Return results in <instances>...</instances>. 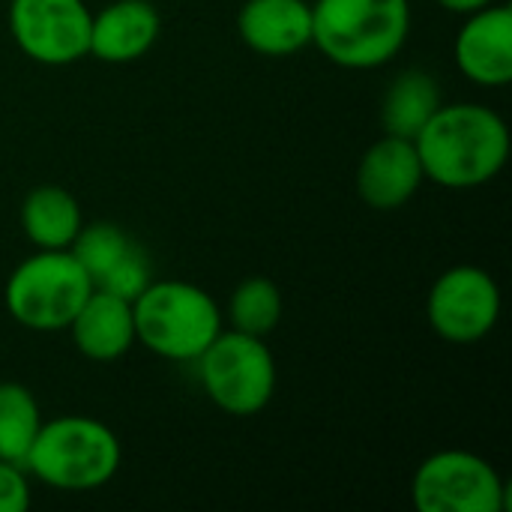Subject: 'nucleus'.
Wrapping results in <instances>:
<instances>
[{
    "mask_svg": "<svg viewBox=\"0 0 512 512\" xmlns=\"http://www.w3.org/2000/svg\"><path fill=\"white\" fill-rule=\"evenodd\" d=\"M441 105L444 102H441L438 81L426 69H405L384 93L381 102L384 132L414 141Z\"/></svg>",
    "mask_w": 512,
    "mask_h": 512,
    "instance_id": "dca6fc26",
    "label": "nucleus"
},
{
    "mask_svg": "<svg viewBox=\"0 0 512 512\" xmlns=\"http://www.w3.org/2000/svg\"><path fill=\"white\" fill-rule=\"evenodd\" d=\"M456 66L480 87H507L512 81V9L483 6L468 12L453 42Z\"/></svg>",
    "mask_w": 512,
    "mask_h": 512,
    "instance_id": "9b49d317",
    "label": "nucleus"
},
{
    "mask_svg": "<svg viewBox=\"0 0 512 512\" xmlns=\"http://www.w3.org/2000/svg\"><path fill=\"white\" fill-rule=\"evenodd\" d=\"M84 219L78 201L60 186H39L21 204L24 237L39 249H69Z\"/></svg>",
    "mask_w": 512,
    "mask_h": 512,
    "instance_id": "f3484780",
    "label": "nucleus"
},
{
    "mask_svg": "<svg viewBox=\"0 0 512 512\" xmlns=\"http://www.w3.org/2000/svg\"><path fill=\"white\" fill-rule=\"evenodd\" d=\"M120 468L117 435L93 420L66 414L39 426L24 471L60 492H90L105 486Z\"/></svg>",
    "mask_w": 512,
    "mask_h": 512,
    "instance_id": "20e7f679",
    "label": "nucleus"
},
{
    "mask_svg": "<svg viewBox=\"0 0 512 512\" xmlns=\"http://www.w3.org/2000/svg\"><path fill=\"white\" fill-rule=\"evenodd\" d=\"M93 282L69 249H39L24 258L6 282L9 315L36 333H57L72 324Z\"/></svg>",
    "mask_w": 512,
    "mask_h": 512,
    "instance_id": "39448f33",
    "label": "nucleus"
},
{
    "mask_svg": "<svg viewBox=\"0 0 512 512\" xmlns=\"http://www.w3.org/2000/svg\"><path fill=\"white\" fill-rule=\"evenodd\" d=\"M444 9H450V12H459V15H468V12H477V9H483V6H489L492 0H438Z\"/></svg>",
    "mask_w": 512,
    "mask_h": 512,
    "instance_id": "412c9836",
    "label": "nucleus"
},
{
    "mask_svg": "<svg viewBox=\"0 0 512 512\" xmlns=\"http://www.w3.org/2000/svg\"><path fill=\"white\" fill-rule=\"evenodd\" d=\"M69 252L87 270L93 288L111 291L129 303L153 282V264L147 252L114 222L81 225Z\"/></svg>",
    "mask_w": 512,
    "mask_h": 512,
    "instance_id": "9d476101",
    "label": "nucleus"
},
{
    "mask_svg": "<svg viewBox=\"0 0 512 512\" xmlns=\"http://www.w3.org/2000/svg\"><path fill=\"white\" fill-rule=\"evenodd\" d=\"M30 507V483L21 465L0 459V512H24Z\"/></svg>",
    "mask_w": 512,
    "mask_h": 512,
    "instance_id": "aec40b11",
    "label": "nucleus"
},
{
    "mask_svg": "<svg viewBox=\"0 0 512 512\" xmlns=\"http://www.w3.org/2000/svg\"><path fill=\"white\" fill-rule=\"evenodd\" d=\"M426 180L447 189H477L501 174L510 156L504 117L477 102L441 105L414 138Z\"/></svg>",
    "mask_w": 512,
    "mask_h": 512,
    "instance_id": "f257e3e1",
    "label": "nucleus"
},
{
    "mask_svg": "<svg viewBox=\"0 0 512 512\" xmlns=\"http://www.w3.org/2000/svg\"><path fill=\"white\" fill-rule=\"evenodd\" d=\"M159 39V12L147 0H114L90 18V54L105 63H132Z\"/></svg>",
    "mask_w": 512,
    "mask_h": 512,
    "instance_id": "2eb2a0df",
    "label": "nucleus"
},
{
    "mask_svg": "<svg viewBox=\"0 0 512 512\" xmlns=\"http://www.w3.org/2000/svg\"><path fill=\"white\" fill-rule=\"evenodd\" d=\"M423 180L426 174L414 141L396 135H384L381 141H375L363 153L357 168V192L363 204L375 210L405 207L417 195Z\"/></svg>",
    "mask_w": 512,
    "mask_h": 512,
    "instance_id": "f8f14e48",
    "label": "nucleus"
},
{
    "mask_svg": "<svg viewBox=\"0 0 512 512\" xmlns=\"http://www.w3.org/2000/svg\"><path fill=\"white\" fill-rule=\"evenodd\" d=\"M420 512H504L507 483L483 456L468 450H441L429 456L411 483Z\"/></svg>",
    "mask_w": 512,
    "mask_h": 512,
    "instance_id": "0eeeda50",
    "label": "nucleus"
},
{
    "mask_svg": "<svg viewBox=\"0 0 512 512\" xmlns=\"http://www.w3.org/2000/svg\"><path fill=\"white\" fill-rule=\"evenodd\" d=\"M411 30L408 0H315L312 42L345 69L390 63Z\"/></svg>",
    "mask_w": 512,
    "mask_h": 512,
    "instance_id": "f03ea898",
    "label": "nucleus"
},
{
    "mask_svg": "<svg viewBox=\"0 0 512 512\" xmlns=\"http://www.w3.org/2000/svg\"><path fill=\"white\" fill-rule=\"evenodd\" d=\"M240 39L267 57H288L312 42V3L306 0H246L237 15Z\"/></svg>",
    "mask_w": 512,
    "mask_h": 512,
    "instance_id": "ddd939ff",
    "label": "nucleus"
},
{
    "mask_svg": "<svg viewBox=\"0 0 512 512\" xmlns=\"http://www.w3.org/2000/svg\"><path fill=\"white\" fill-rule=\"evenodd\" d=\"M228 318H231V330L264 339L267 333L276 330V324L282 318V294H279V288L264 276H252V279L240 282L237 291L231 294Z\"/></svg>",
    "mask_w": 512,
    "mask_h": 512,
    "instance_id": "6ab92c4d",
    "label": "nucleus"
},
{
    "mask_svg": "<svg viewBox=\"0 0 512 512\" xmlns=\"http://www.w3.org/2000/svg\"><path fill=\"white\" fill-rule=\"evenodd\" d=\"M195 363L204 393L231 417L264 411L276 393V360L261 336L222 330Z\"/></svg>",
    "mask_w": 512,
    "mask_h": 512,
    "instance_id": "423d86ee",
    "label": "nucleus"
},
{
    "mask_svg": "<svg viewBox=\"0 0 512 512\" xmlns=\"http://www.w3.org/2000/svg\"><path fill=\"white\" fill-rule=\"evenodd\" d=\"M132 318L135 342L174 363H195L222 333L216 300L204 288L177 279L150 282L132 300Z\"/></svg>",
    "mask_w": 512,
    "mask_h": 512,
    "instance_id": "7ed1b4c3",
    "label": "nucleus"
},
{
    "mask_svg": "<svg viewBox=\"0 0 512 512\" xmlns=\"http://www.w3.org/2000/svg\"><path fill=\"white\" fill-rule=\"evenodd\" d=\"M42 426L39 405L24 384H0V459L21 465L33 447V438Z\"/></svg>",
    "mask_w": 512,
    "mask_h": 512,
    "instance_id": "a211bd4d",
    "label": "nucleus"
},
{
    "mask_svg": "<svg viewBox=\"0 0 512 512\" xmlns=\"http://www.w3.org/2000/svg\"><path fill=\"white\" fill-rule=\"evenodd\" d=\"M90 18L84 0H12L9 30L18 48L45 66H69L90 54Z\"/></svg>",
    "mask_w": 512,
    "mask_h": 512,
    "instance_id": "1a4fd4ad",
    "label": "nucleus"
},
{
    "mask_svg": "<svg viewBox=\"0 0 512 512\" xmlns=\"http://www.w3.org/2000/svg\"><path fill=\"white\" fill-rule=\"evenodd\" d=\"M429 327L453 342L471 345L489 336L501 318V291L498 282L474 264H459L441 273L426 300Z\"/></svg>",
    "mask_w": 512,
    "mask_h": 512,
    "instance_id": "6e6552de",
    "label": "nucleus"
},
{
    "mask_svg": "<svg viewBox=\"0 0 512 512\" xmlns=\"http://www.w3.org/2000/svg\"><path fill=\"white\" fill-rule=\"evenodd\" d=\"M66 330L72 333L78 354H84L87 360L96 363L120 360L135 345L132 303L111 291L93 288Z\"/></svg>",
    "mask_w": 512,
    "mask_h": 512,
    "instance_id": "4468645a",
    "label": "nucleus"
}]
</instances>
